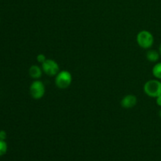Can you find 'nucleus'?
<instances>
[{
	"label": "nucleus",
	"instance_id": "11",
	"mask_svg": "<svg viewBox=\"0 0 161 161\" xmlns=\"http://www.w3.org/2000/svg\"><path fill=\"white\" fill-rule=\"evenodd\" d=\"M46 60H47V58H46L45 55L42 54V53H40V54H39L37 56V61H39V62L42 63V64L46 61Z\"/></svg>",
	"mask_w": 161,
	"mask_h": 161
},
{
	"label": "nucleus",
	"instance_id": "3",
	"mask_svg": "<svg viewBox=\"0 0 161 161\" xmlns=\"http://www.w3.org/2000/svg\"><path fill=\"white\" fill-rule=\"evenodd\" d=\"M137 42L142 48L149 49L153 44V36L149 31L143 30V31H140L137 36Z\"/></svg>",
	"mask_w": 161,
	"mask_h": 161
},
{
	"label": "nucleus",
	"instance_id": "10",
	"mask_svg": "<svg viewBox=\"0 0 161 161\" xmlns=\"http://www.w3.org/2000/svg\"><path fill=\"white\" fill-rule=\"evenodd\" d=\"M7 149L8 146L6 141L0 139V157H2V156L6 154V152H7Z\"/></svg>",
	"mask_w": 161,
	"mask_h": 161
},
{
	"label": "nucleus",
	"instance_id": "15",
	"mask_svg": "<svg viewBox=\"0 0 161 161\" xmlns=\"http://www.w3.org/2000/svg\"><path fill=\"white\" fill-rule=\"evenodd\" d=\"M159 115H160V116L161 117V110L160 111V113H159Z\"/></svg>",
	"mask_w": 161,
	"mask_h": 161
},
{
	"label": "nucleus",
	"instance_id": "14",
	"mask_svg": "<svg viewBox=\"0 0 161 161\" xmlns=\"http://www.w3.org/2000/svg\"><path fill=\"white\" fill-rule=\"evenodd\" d=\"M160 54L161 55V44H160Z\"/></svg>",
	"mask_w": 161,
	"mask_h": 161
},
{
	"label": "nucleus",
	"instance_id": "7",
	"mask_svg": "<svg viewBox=\"0 0 161 161\" xmlns=\"http://www.w3.org/2000/svg\"><path fill=\"white\" fill-rule=\"evenodd\" d=\"M42 69L37 65H32L29 69V75L33 79H39L42 76Z\"/></svg>",
	"mask_w": 161,
	"mask_h": 161
},
{
	"label": "nucleus",
	"instance_id": "9",
	"mask_svg": "<svg viewBox=\"0 0 161 161\" xmlns=\"http://www.w3.org/2000/svg\"><path fill=\"white\" fill-rule=\"evenodd\" d=\"M153 74L157 79L161 80V62L157 63L153 69Z\"/></svg>",
	"mask_w": 161,
	"mask_h": 161
},
{
	"label": "nucleus",
	"instance_id": "2",
	"mask_svg": "<svg viewBox=\"0 0 161 161\" xmlns=\"http://www.w3.org/2000/svg\"><path fill=\"white\" fill-rule=\"evenodd\" d=\"M72 75L68 71H61L58 72L55 79V84L60 89H66L72 83Z\"/></svg>",
	"mask_w": 161,
	"mask_h": 161
},
{
	"label": "nucleus",
	"instance_id": "8",
	"mask_svg": "<svg viewBox=\"0 0 161 161\" xmlns=\"http://www.w3.org/2000/svg\"><path fill=\"white\" fill-rule=\"evenodd\" d=\"M146 58H147L148 61H151V62H156L160 58V53L157 51H156V50H150L147 52Z\"/></svg>",
	"mask_w": 161,
	"mask_h": 161
},
{
	"label": "nucleus",
	"instance_id": "6",
	"mask_svg": "<svg viewBox=\"0 0 161 161\" xmlns=\"http://www.w3.org/2000/svg\"><path fill=\"white\" fill-rule=\"evenodd\" d=\"M138 102V99L133 94H128L125 96L121 101V105L123 108H131L136 105Z\"/></svg>",
	"mask_w": 161,
	"mask_h": 161
},
{
	"label": "nucleus",
	"instance_id": "13",
	"mask_svg": "<svg viewBox=\"0 0 161 161\" xmlns=\"http://www.w3.org/2000/svg\"><path fill=\"white\" fill-rule=\"evenodd\" d=\"M157 104L161 107V95L157 97Z\"/></svg>",
	"mask_w": 161,
	"mask_h": 161
},
{
	"label": "nucleus",
	"instance_id": "4",
	"mask_svg": "<svg viewBox=\"0 0 161 161\" xmlns=\"http://www.w3.org/2000/svg\"><path fill=\"white\" fill-rule=\"evenodd\" d=\"M45 86L39 80H36L30 86V94L34 99H40L45 94Z\"/></svg>",
	"mask_w": 161,
	"mask_h": 161
},
{
	"label": "nucleus",
	"instance_id": "12",
	"mask_svg": "<svg viewBox=\"0 0 161 161\" xmlns=\"http://www.w3.org/2000/svg\"><path fill=\"white\" fill-rule=\"evenodd\" d=\"M6 137H7V134L5 130H0V139L1 140H6Z\"/></svg>",
	"mask_w": 161,
	"mask_h": 161
},
{
	"label": "nucleus",
	"instance_id": "1",
	"mask_svg": "<svg viewBox=\"0 0 161 161\" xmlns=\"http://www.w3.org/2000/svg\"><path fill=\"white\" fill-rule=\"evenodd\" d=\"M144 91L149 97H159L161 95V82L156 80H149L145 83Z\"/></svg>",
	"mask_w": 161,
	"mask_h": 161
},
{
	"label": "nucleus",
	"instance_id": "5",
	"mask_svg": "<svg viewBox=\"0 0 161 161\" xmlns=\"http://www.w3.org/2000/svg\"><path fill=\"white\" fill-rule=\"evenodd\" d=\"M42 69L47 75L53 76L59 72V65L54 60L47 59L42 64Z\"/></svg>",
	"mask_w": 161,
	"mask_h": 161
}]
</instances>
